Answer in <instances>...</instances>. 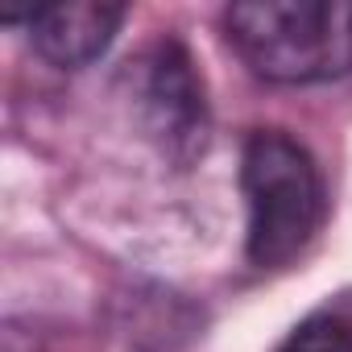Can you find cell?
<instances>
[{
  "mask_svg": "<svg viewBox=\"0 0 352 352\" xmlns=\"http://www.w3.org/2000/svg\"><path fill=\"white\" fill-rule=\"evenodd\" d=\"M241 187L249 208V261L261 270H282L302 257L327 212L315 157L282 129H261L245 145Z\"/></svg>",
  "mask_w": 352,
  "mask_h": 352,
  "instance_id": "2",
  "label": "cell"
},
{
  "mask_svg": "<svg viewBox=\"0 0 352 352\" xmlns=\"http://www.w3.org/2000/svg\"><path fill=\"white\" fill-rule=\"evenodd\" d=\"M278 352H352V327L336 315H311L286 336Z\"/></svg>",
  "mask_w": 352,
  "mask_h": 352,
  "instance_id": "5",
  "label": "cell"
},
{
  "mask_svg": "<svg viewBox=\"0 0 352 352\" xmlns=\"http://www.w3.org/2000/svg\"><path fill=\"white\" fill-rule=\"evenodd\" d=\"M124 21L120 5H104V0H79V5H46L30 13V42L34 50L58 67V71H79L96 63L116 30Z\"/></svg>",
  "mask_w": 352,
  "mask_h": 352,
  "instance_id": "4",
  "label": "cell"
},
{
  "mask_svg": "<svg viewBox=\"0 0 352 352\" xmlns=\"http://www.w3.org/2000/svg\"><path fill=\"white\" fill-rule=\"evenodd\" d=\"M137 112L166 162L187 170L191 162L204 157L212 137V112H208L204 75L195 71V58L183 42L166 38L141 58Z\"/></svg>",
  "mask_w": 352,
  "mask_h": 352,
  "instance_id": "3",
  "label": "cell"
},
{
  "mask_svg": "<svg viewBox=\"0 0 352 352\" xmlns=\"http://www.w3.org/2000/svg\"><path fill=\"white\" fill-rule=\"evenodd\" d=\"M224 30L265 83H327L352 71V5L245 0L224 13Z\"/></svg>",
  "mask_w": 352,
  "mask_h": 352,
  "instance_id": "1",
  "label": "cell"
}]
</instances>
